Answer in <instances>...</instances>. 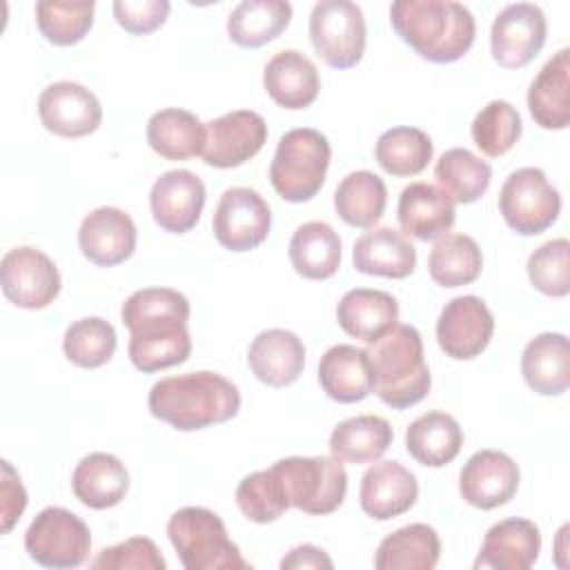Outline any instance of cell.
<instances>
[{
  "instance_id": "6da1fadb",
  "label": "cell",
  "mask_w": 570,
  "mask_h": 570,
  "mask_svg": "<svg viewBox=\"0 0 570 570\" xmlns=\"http://www.w3.org/2000/svg\"><path fill=\"white\" fill-rule=\"evenodd\" d=\"M191 307L185 294L171 287H142L127 296L120 321L129 330V361L151 374L180 365L191 354Z\"/></svg>"
},
{
  "instance_id": "7a4b0ae2",
  "label": "cell",
  "mask_w": 570,
  "mask_h": 570,
  "mask_svg": "<svg viewBox=\"0 0 570 570\" xmlns=\"http://www.w3.org/2000/svg\"><path fill=\"white\" fill-rule=\"evenodd\" d=\"M147 407L174 430L196 432L234 419L240 410V392L223 374L198 370L156 381Z\"/></svg>"
},
{
  "instance_id": "3957f363",
  "label": "cell",
  "mask_w": 570,
  "mask_h": 570,
  "mask_svg": "<svg viewBox=\"0 0 570 570\" xmlns=\"http://www.w3.org/2000/svg\"><path fill=\"white\" fill-rule=\"evenodd\" d=\"M390 24L416 56L436 65L461 60L476 38L472 11L454 0H396Z\"/></svg>"
},
{
  "instance_id": "277c9868",
  "label": "cell",
  "mask_w": 570,
  "mask_h": 570,
  "mask_svg": "<svg viewBox=\"0 0 570 570\" xmlns=\"http://www.w3.org/2000/svg\"><path fill=\"white\" fill-rule=\"evenodd\" d=\"M372 367V392L392 410L421 403L432 385L423 338L414 325L396 323L365 347Z\"/></svg>"
},
{
  "instance_id": "5b68a950",
  "label": "cell",
  "mask_w": 570,
  "mask_h": 570,
  "mask_svg": "<svg viewBox=\"0 0 570 570\" xmlns=\"http://www.w3.org/2000/svg\"><path fill=\"white\" fill-rule=\"evenodd\" d=\"M167 537L187 570H247L252 568L229 539L223 519L203 505L176 510L167 521Z\"/></svg>"
},
{
  "instance_id": "8992f818",
  "label": "cell",
  "mask_w": 570,
  "mask_h": 570,
  "mask_svg": "<svg viewBox=\"0 0 570 570\" xmlns=\"http://www.w3.org/2000/svg\"><path fill=\"white\" fill-rule=\"evenodd\" d=\"M332 147L325 134L312 127H296L281 136L269 163V183L287 203L312 200L327 176Z\"/></svg>"
},
{
  "instance_id": "52a82bcc",
  "label": "cell",
  "mask_w": 570,
  "mask_h": 570,
  "mask_svg": "<svg viewBox=\"0 0 570 570\" xmlns=\"http://www.w3.org/2000/svg\"><path fill=\"white\" fill-rule=\"evenodd\" d=\"M289 505L314 517L334 512L347 494L343 461L332 456H285L274 465Z\"/></svg>"
},
{
  "instance_id": "ba28073f",
  "label": "cell",
  "mask_w": 570,
  "mask_h": 570,
  "mask_svg": "<svg viewBox=\"0 0 570 570\" xmlns=\"http://www.w3.org/2000/svg\"><path fill=\"white\" fill-rule=\"evenodd\" d=\"M309 42L332 69H352L367 45L363 11L350 0H321L309 11Z\"/></svg>"
},
{
  "instance_id": "9c48e42d",
  "label": "cell",
  "mask_w": 570,
  "mask_h": 570,
  "mask_svg": "<svg viewBox=\"0 0 570 570\" xmlns=\"http://www.w3.org/2000/svg\"><path fill=\"white\" fill-rule=\"evenodd\" d=\"M27 554L42 568H78L91 552L89 525L67 508L40 510L24 532Z\"/></svg>"
},
{
  "instance_id": "30bf717a",
  "label": "cell",
  "mask_w": 570,
  "mask_h": 570,
  "mask_svg": "<svg viewBox=\"0 0 570 570\" xmlns=\"http://www.w3.org/2000/svg\"><path fill=\"white\" fill-rule=\"evenodd\" d=\"M499 212L505 225L521 236H537L561 214V194L539 167L514 169L501 185Z\"/></svg>"
},
{
  "instance_id": "8fae6325",
  "label": "cell",
  "mask_w": 570,
  "mask_h": 570,
  "mask_svg": "<svg viewBox=\"0 0 570 570\" xmlns=\"http://www.w3.org/2000/svg\"><path fill=\"white\" fill-rule=\"evenodd\" d=\"M0 285L7 301L22 309H45L60 294V272L40 249L22 245L0 261Z\"/></svg>"
},
{
  "instance_id": "7c38bea8",
  "label": "cell",
  "mask_w": 570,
  "mask_h": 570,
  "mask_svg": "<svg viewBox=\"0 0 570 570\" xmlns=\"http://www.w3.org/2000/svg\"><path fill=\"white\" fill-rule=\"evenodd\" d=\"M272 227L267 200L252 187H229L220 194L212 229L220 247L229 252H249L258 247Z\"/></svg>"
},
{
  "instance_id": "4fadbf2b",
  "label": "cell",
  "mask_w": 570,
  "mask_h": 570,
  "mask_svg": "<svg viewBox=\"0 0 570 570\" xmlns=\"http://www.w3.org/2000/svg\"><path fill=\"white\" fill-rule=\"evenodd\" d=\"M548 36L546 13L532 2L505 4L490 29V51L497 65L521 69L543 49Z\"/></svg>"
},
{
  "instance_id": "5bb4252c",
  "label": "cell",
  "mask_w": 570,
  "mask_h": 570,
  "mask_svg": "<svg viewBox=\"0 0 570 570\" xmlns=\"http://www.w3.org/2000/svg\"><path fill=\"white\" fill-rule=\"evenodd\" d=\"M267 142V122L252 109H234L205 122L203 163L232 169L254 158Z\"/></svg>"
},
{
  "instance_id": "9a60e30c",
  "label": "cell",
  "mask_w": 570,
  "mask_h": 570,
  "mask_svg": "<svg viewBox=\"0 0 570 570\" xmlns=\"http://www.w3.org/2000/svg\"><path fill=\"white\" fill-rule=\"evenodd\" d=\"M492 334L494 316L474 294L450 298L436 318V343L454 361L476 358L490 345Z\"/></svg>"
},
{
  "instance_id": "2e32d148",
  "label": "cell",
  "mask_w": 570,
  "mask_h": 570,
  "mask_svg": "<svg viewBox=\"0 0 570 570\" xmlns=\"http://www.w3.org/2000/svg\"><path fill=\"white\" fill-rule=\"evenodd\" d=\"M38 116L47 131L60 138H82L102 122L100 100L91 89L73 80H58L42 89Z\"/></svg>"
},
{
  "instance_id": "e0dca14e",
  "label": "cell",
  "mask_w": 570,
  "mask_h": 570,
  "mask_svg": "<svg viewBox=\"0 0 570 570\" xmlns=\"http://www.w3.org/2000/svg\"><path fill=\"white\" fill-rule=\"evenodd\" d=\"M521 472L514 459L501 450L474 452L459 472V492L479 510L505 505L519 490Z\"/></svg>"
},
{
  "instance_id": "ac0fdd59",
  "label": "cell",
  "mask_w": 570,
  "mask_h": 570,
  "mask_svg": "<svg viewBox=\"0 0 570 570\" xmlns=\"http://www.w3.org/2000/svg\"><path fill=\"white\" fill-rule=\"evenodd\" d=\"M207 191L203 180L189 169L160 174L149 189V209L156 225L169 234H187L200 220Z\"/></svg>"
},
{
  "instance_id": "d6986e66",
  "label": "cell",
  "mask_w": 570,
  "mask_h": 570,
  "mask_svg": "<svg viewBox=\"0 0 570 570\" xmlns=\"http://www.w3.org/2000/svg\"><path fill=\"white\" fill-rule=\"evenodd\" d=\"M138 243L136 223L120 207H98L78 227L82 256L98 267H114L134 256Z\"/></svg>"
},
{
  "instance_id": "ffe728a7",
  "label": "cell",
  "mask_w": 570,
  "mask_h": 570,
  "mask_svg": "<svg viewBox=\"0 0 570 570\" xmlns=\"http://www.w3.org/2000/svg\"><path fill=\"white\" fill-rule=\"evenodd\" d=\"M419 499L416 476L399 461H374L361 476L358 503L374 521L405 514Z\"/></svg>"
},
{
  "instance_id": "44dd1931",
  "label": "cell",
  "mask_w": 570,
  "mask_h": 570,
  "mask_svg": "<svg viewBox=\"0 0 570 570\" xmlns=\"http://www.w3.org/2000/svg\"><path fill=\"white\" fill-rule=\"evenodd\" d=\"M541 552V532L534 521L510 517L488 528L474 559L476 570H528Z\"/></svg>"
},
{
  "instance_id": "7402d4cb",
  "label": "cell",
  "mask_w": 570,
  "mask_h": 570,
  "mask_svg": "<svg viewBox=\"0 0 570 570\" xmlns=\"http://www.w3.org/2000/svg\"><path fill=\"white\" fill-rule=\"evenodd\" d=\"M399 227L416 240H436L448 234L456 220L454 203L432 183H410L403 187L396 205Z\"/></svg>"
},
{
  "instance_id": "603a6c76",
  "label": "cell",
  "mask_w": 570,
  "mask_h": 570,
  "mask_svg": "<svg viewBox=\"0 0 570 570\" xmlns=\"http://www.w3.org/2000/svg\"><path fill=\"white\" fill-rule=\"evenodd\" d=\"M247 365L252 374L269 387L292 385L303 374L305 345L289 330H263L249 343Z\"/></svg>"
},
{
  "instance_id": "cb8c5ba5",
  "label": "cell",
  "mask_w": 570,
  "mask_h": 570,
  "mask_svg": "<svg viewBox=\"0 0 570 570\" xmlns=\"http://www.w3.org/2000/svg\"><path fill=\"white\" fill-rule=\"evenodd\" d=\"M263 87L267 96L283 109H307L321 91L316 65L296 49L274 53L263 69Z\"/></svg>"
},
{
  "instance_id": "d4e9b609",
  "label": "cell",
  "mask_w": 570,
  "mask_h": 570,
  "mask_svg": "<svg viewBox=\"0 0 570 570\" xmlns=\"http://www.w3.org/2000/svg\"><path fill=\"white\" fill-rule=\"evenodd\" d=\"M354 269L365 276L407 278L416 267V249L407 236L392 227H374L361 234L352 247Z\"/></svg>"
},
{
  "instance_id": "484cf974",
  "label": "cell",
  "mask_w": 570,
  "mask_h": 570,
  "mask_svg": "<svg viewBox=\"0 0 570 570\" xmlns=\"http://www.w3.org/2000/svg\"><path fill=\"white\" fill-rule=\"evenodd\" d=\"M528 109L541 129H566L570 122V49H559L534 76Z\"/></svg>"
},
{
  "instance_id": "4316f807",
  "label": "cell",
  "mask_w": 570,
  "mask_h": 570,
  "mask_svg": "<svg viewBox=\"0 0 570 570\" xmlns=\"http://www.w3.org/2000/svg\"><path fill=\"white\" fill-rule=\"evenodd\" d=\"M521 374L541 396H559L570 385V343L561 332H541L521 352Z\"/></svg>"
},
{
  "instance_id": "83f0119b",
  "label": "cell",
  "mask_w": 570,
  "mask_h": 570,
  "mask_svg": "<svg viewBox=\"0 0 570 570\" xmlns=\"http://www.w3.org/2000/svg\"><path fill=\"white\" fill-rule=\"evenodd\" d=\"M336 321L352 338L374 343L399 323V303L383 289L354 287L341 296Z\"/></svg>"
},
{
  "instance_id": "f1b7e54d",
  "label": "cell",
  "mask_w": 570,
  "mask_h": 570,
  "mask_svg": "<svg viewBox=\"0 0 570 570\" xmlns=\"http://www.w3.org/2000/svg\"><path fill=\"white\" fill-rule=\"evenodd\" d=\"M71 490L82 505L107 510L127 497L129 472L118 456L109 452H91L73 468Z\"/></svg>"
},
{
  "instance_id": "f546056e",
  "label": "cell",
  "mask_w": 570,
  "mask_h": 570,
  "mask_svg": "<svg viewBox=\"0 0 570 570\" xmlns=\"http://www.w3.org/2000/svg\"><path fill=\"white\" fill-rule=\"evenodd\" d=\"M318 383L336 403H358L372 394V367L365 350L332 345L318 361Z\"/></svg>"
},
{
  "instance_id": "4dcf8cb0",
  "label": "cell",
  "mask_w": 570,
  "mask_h": 570,
  "mask_svg": "<svg viewBox=\"0 0 570 570\" xmlns=\"http://www.w3.org/2000/svg\"><path fill=\"white\" fill-rule=\"evenodd\" d=\"M463 448V430L448 412H425L405 430L407 454L425 468H443L459 456Z\"/></svg>"
},
{
  "instance_id": "1f68e13d",
  "label": "cell",
  "mask_w": 570,
  "mask_h": 570,
  "mask_svg": "<svg viewBox=\"0 0 570 570\" xmlns=\"http://www.w3.org/2000/svg\"><path fill=\"white\" fill-rule=\"evenodd\" d=\"M287 254L298 276L325 281L341 267V238L332 225L323 220H307L292 234Z\"/></svg>"
},
{
  "instance_id": "d6a6232c",
  "label": "cell",
  "mask_w": 570,
  "mask_h": 570,
  "mask_svg": "<svg viewBox=\"0 0 570 570\" xmlns=\"http://www.w3.org/2000/svg\"><path fill=\"white\" fill-rule=\"evenodd\" d=\"M147 145L165 160H187L203 154L205 122L187 109L167 107L149 116Z\"/></svg>"
},
{
  "instance_id": "836d02e7",
  "label": "cell",
  "mask_w": 570,
  "mask_h": 570,
  "mask_svg": "<svg viewBox=\"0 0 570 570\" xmlns=\"http://www.w3.org/2000/svg\"><path fill=\"white\" fill-rule=\"evenodd\" d=\"M394 430L387 419L379 414L350 416L330 434V452L343 463H374L392 445Z\"/></svg>"
},
{
  "instance_id": "e575fe53",
  "label": "cell",
  "mask_w": 570,
  "mask_h": 570,
  "mask_svg": "<svg viewBox=\"0 0 570 570\" xmlns=\"http://www.w3.org/2000/svg\"><path fill=\"white\" fill-rule=\"evenodd\" d=\"M441 559V539L428 523H410L387 534L374 554L379 570H432Z\"/></svg>"
},
{
  "instance_id": "d590c367",
  "label": "cell",
  "mask_w": 570,
  "mask_h": 570,
  "mask_svg": "<svg viewBox=\"0 0 570 570\" xmlns=\"http://www.w3.org/2000/svg\"><path fill=\"white\" fill-rule=\"evenodd\" d=\"M292 20V4L285 0H245L227 16V36L236 47L258 49L276 40Z\"/></svg>"
},
{
  "instance_id": "8d00e7d4",
  "label": "cell",
  "mask_w": 570,
  "mask_h": 570,
  "mask_svg": "<svg viewBox=\"0 0 570 570\" xmlns=\"http://www.w3.org/2000/svg\"><path fill=\"white\" fill-rule=\"evenodd\" d=\"M385 205L387 187L381 176L367 169L350 171L345 178H341L334 191V209L350 227H374L383 218Z\"/></svg>"
},
{
  "instance_id": "74e56055",
  "label": "cell",
  "mask_w": 570,
  "mask_h": 570,
  "mask_svg": "<svg viewBox=\"0 0 570 570\" xmlns=\"http://www.w3.org/2000/svg\"><path fill=\"white\" fill-rule=\"evenodd\" d=\"M434 178L441 191L456 205L476 203L490 187L492 167L465 147H452L434 165Z\"/></svg>"
},
{
  "instance_id": "f35d334b",
  "label": "cell",
  "mask_w": 570,
  "mask_h": 570,
  "mask_svg": "<svg viewBox=\"0 0 570 570\" xmlns=\"http://www.w3.org/2000/svg\"><path fill=\"white\" fill-rule=\"evenodd\" d=\"M481 247L468 234H443L434 240L428 256L430 278L448 289L474 283L481 276Z\"/></svg>"
},
{
  "instance_id": "ab89813d",
  "label": "cell",
  "mask_w": 570,
  "mask_h": 570,
  "mask_svg": "<svg viewBox=\"0 0 570 570\" xmlns=\"http://www.w3.org/2000/svg\"><path fill=\"white\" fill-rule=\"evenodd\" d=\"M434 156V142L419 127L399 125L383 131L374 145V158L383 171L396 178L421 174Z\"/></svg>"
},
{
  "instance_id": "60d3db41",
  "label": "cell",
  "mask_w": 570,
  "mask_h": 570,
  "mask_svg": "<svg viewBox=\"0 0 570 570\" xmlns=\"http://www.w3.org/2000/svg\"><path fill=\"white\" fill-rule=\"evenodd\" d=\"M118 338L109 321L100 316H85L73 321L62 338V352L69 363L94 370L111 361Z\"/></svg>"
},
{
  "instance_id": "b9f144b4",
  "label": "cell",
  "mask_w": 570,
  "mask_h": 570,
  "mask_svg": "<svg viewBox=\"0 0 570 570\" xmlns=\"http://www.w3.org/2000/svg\"><path fill=\"white\" fill-rule=\"evenodd\" d=\"M94 0L82 2H60L40 0L33 7L36 24L47 42L56 47H71L80 42L94 24Z\"/></svg>"
},
{
  "instance_id": "7bdbcfd3",
  "label": "cell",
  "mask_w": 570,
  "mask_h": 570,
  "mask_svg": "<svg viewBox=\"0 0 570 570\" xmlns=\"http://www.w3.org/2000/svg\"><path fill=\"white\" fill-rule=\"evenodd\" d=\"M234 499L243 517L254 523H274L292 508L274 468L243 476L236 485Z\"/></svg>"
},
{
  "instance_id": "ee69618b",
  "label": "cell",
  "mask_w": 570,
  "mask_h": 570,
  "mask_svg": "<svg viewBox=\"0 0 570 570\" xmlns=\"http://www.w3.org/2000/svg\"><path fill=\"white\" fill-rule=\"evenodd\" d=\"M521 116L508 100H490L481 107L470 127L474 145L490 158L508 154L521 138Z\"/></svg>"
},
{
  "instance_id": "f6af8a7d",
  "label": "cell",
  "mask_w": 570,
  "mask_h": 570,
  "mask_svg": "<svg viewBox=\"0 0 570 570\" xmlns=\"http://www.w3.org/2000/svg\"><path fill=\"white\" fill-rule=\"evenodd\" d=\"M528 278L537 292L550 298H563L570 292V243L552 238L539 245L525 263Z\"/></svg>"
},
{
  "instance_id": "bcb514c9",
  "label": "cell",
  "mask_w": 570,
  "mask_h": 570,
  "mask_svg": "<svg viewBox=\"0 0 570 570\" xmlns=\"http://www.w3.org/2000/svg\"><path fill=\"white\" fill-rule=\"evenodd\" d=\"M94 570H165L167 561L147 537H131L102 548L89 563Z\"/></svg>"
},
{
  "instance_id": "7dc6e473",
  "label": "cell",
  "mask_w": 570,
  "mask_h": 570,
  "mask_svg": "<svg viewBox=\"0 0 570 570\" xmlns=\"http://www.w3.org/2000/svg\"><path fill=\"white\" fill-rule=\"evenodd\" d=\"M111 9L127 33L147 36L167 22L171 4L167 0H116Z\"/></svg>"
},
{
  "instance_id": "c3c4849f",
  "label": "cell",
  "mask_w": 570,
  "mask_h": 570,
  "mask_svg": "<svg viewBox=\"0 0 570 570\" xmlns=\"http://www.w3.org/2000/svg\"><path fill=\"white\" fill-rule=\"evenodd\" d=\"M27 508V490L20 474L4 459L0 476V534H9Z\"/></svg>"
},
{
  "instance_id": "681fc988",
  "label": "cell",
  "mask_w": 570,
  "mask_h": 570,
  "mask_svg": "<svg viewBox=\"0 0 570 570\" xmlns=\"http://www.w3.org/2000/svg\"><path fill=\"white\" fill-rule=\"evenodd\" d=\"M281 568L283 570H305V568H325L332 570L334 561L327 557L325 550L312 546V543H303L292 548L283 559H281Z\"/></svg>"
}]
</instances>
